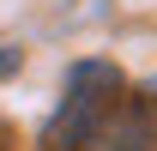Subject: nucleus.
I'll list each match as a JSON object with an SVG mask.
<instances>
[{
    "mask_svg": "<svg viewBox=\"0 0 157 151\" xmlns=\"http://www.w3.org/2000/svg\"><path fill=\"white\" fill-rule=\"evenodd\" d=\"M18 60H24L18 48H0V79H6V73H18Z\"/></svg>",
    "mask_w": 157,
    "mask_h": 151,
    "instance_id": "7ed1b4c3",
    "label": "nucleus"
},
{
    "mask_svg": "<svg viewBox=\"0 0 157 151\" xmlns=\"http://www.w3.org/2000/svg\"><path fill=\"white\" fill-rule=\"evenodd\" d=\"M121 109V67L115 60H73L55 121L42 127V151H91Z\"/></svg>",
    "mask_w": 157,
    "mask_h": 151,
    "instance_id": "f257e3e1",
    "label": "nucleus"
},
{
    "mask_svg": "<svg viewBox=\"0 0 157 151\" xmlns=\"http://www.w3.org/2000/svg\"><path fill=\"white\" fill-rule=\"evenodd\" d=\"M0 151H12V133H6V121H0Z\"/></svg>",
    "mask_w": 157,
    "mask_h": 151,
    "instance_id": "20e7f679",
    "label": "nucleus"
},
{
    "mask_svg": "<svg viewBox=\"0 0 157 151\" xmlns=\"http://www.w3.org/2000/svg\"><path fill=\"white\" fill-rule=\"evenodd\" d=\"M103 151H157V97H133L109 115V127L97 139Z\"/></svg>",
    "mask_w": 157,
    "mask_h": 151,
    "instance_id": "f03ea898",
    "label": "nucleus"
}]
</instances>
